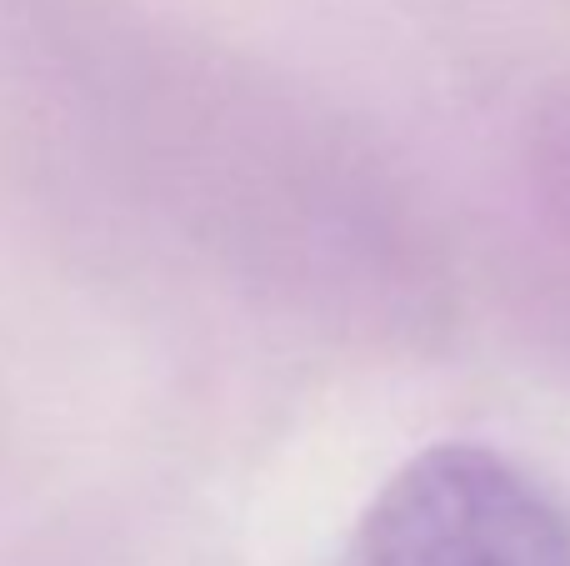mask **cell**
I'll return each instance as SVG.
<instances>
[{"instance_id": "1", "label": "cell", "mask_w": 570, "mask_h": 566, "mask_svg": "<svg viewBox=\"0 0 570 566\" xmlns=\"http://www.w3.org/2000/svg\"><path fill=\"white\" fill-rule=\"evenodd\" d=\"M341 566H570V517L511 457L441 441L381 481Z\"/></svg>"}]
</instances>
